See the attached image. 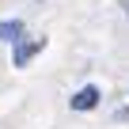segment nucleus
<instances>
[{
  "mask_svg": "<svg viewBox=\"0 0 129 129\" xmlns=\"http://www.w3.org/2000/svg\"><path fill=\"white\" fill-rule=\"evenodd\" d=\"M38 49H42V38H34V42H23V46L15 49V64H27V61H30Z\"/></svg>",
  "mask_w": 129,
  "mask_h": 129,
  "instance_id": "nucleus-3",
  "label": "nucleus"
},
{
  "mask_svg": "<svg viewBox=\"0 0 129 129\" xmlns=\"http://www.w3.org/2000/svg\"><path fill=\"white\" fill-rule=\"evenodd\" d=\"M95 106H99V87L95 84H84L72 95V110H95Z\"/></svg>",
  "mask_w": 129,
  "mask_h": 129,
  "instance_id": "nucleus-1",
  "label": "nucleus"
},
{
  "mask_svg": "<svg viewBox=\"0 0 129 129\" xmlns=\"http://www.w3.org/2000/svg\"><path fill=\"white\" fill-rule=\"evenodd\" d=\"M0 38H4V42H19L23 38V23L19 19H4V23H0Z\"/></svg>",
  "mask_w": 129,
  "mask_h": 129,
  "instance_id": "nucleus-2",
  "label": "nucleus"
}]
</instances>
